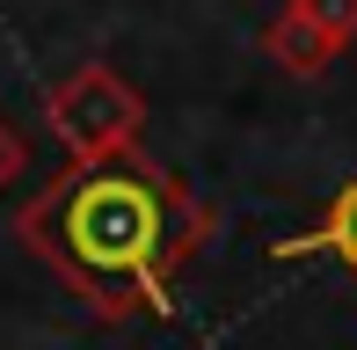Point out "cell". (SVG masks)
Listing matches in <instances>:
<instances>
[{
  "label": "cell",
  "mask_w": 357,
  "mask_h": 350,
  "mask_svg": "<svg viewBox=\"0 0 357 350\" xmlns=\"http://www.w3.org/2000/svg\"><path fill=\"white\" fill-rule=\"evenodd\" d=\"M44 117H52V132L66 139L73 161H109V153H132V146H139L146 102H139V88L124 81V73H109V66H73L66 81H52Z\"/></svg>",
  "instance_id": "2"
},
{
  "label": "cell",
  "mask_w": 357,
  "mask_h": 350,
  "mask_svg": "<svg viewBox=\"0 0 357 350\" xmlns=\"http://www.w3.org/2000/svg\"><path fill=\"white\" fill-rule=\"evenodd\" d=\"M263 52H270V59H278V66H284V73H299V81H314V73H328V59H335V44H328V37H321V29H314V22H299V15H291V8H284V15H278V22H270V29H263Z\"/></svg>",
  "instance_id": "4"
},
{
  "label": "cell",
  "mask_w": 357,
  "mask_h": 350,
  "mask_svg": "<svg viewBox=\"0 0 357 350\" xmlns=\"http://www.w3.org/2000/svg\"><path fill=\"white\" fill-rule=\"evenodd\" d=\"M22 161H29V153H22V132H15V124L0 117V190H8L15 175H22Z\"/></svg>",
  "instance_id": "6"
},
{
  "label": "cell",
  "mask_w": 357,
  "mask_h": 350,
  "mask_svg": "<svg viewBox=\"0 0 357 350\" xmlns=\"http://www.w3.org/2000/svg\"><path fill=\"white\" fill-rule=\"evenodd\" d=\"M278 256H335L343 270H357V175L328 197V212H321L314 234H299V241H278Z\"/></svg>",
  "instance_id": "3"
},
{
  "label": "cell",
  "mask_w": 357,
  "mask_h": 350,
  "mask_svg": "<svg viewBox=\"0 0 357 350\" xmlns=\"http://www.w3.org/2000/svg\"><path fill=\"white\" fill-rule=\"evenodd\" d=\"M15 234L102 321H132L168 307L183 263L212 234V212L183 190V175L132 146L109 161H73L59 183H44L22 204Z\"/></svg>",
  "instance_id": "1"
},
{
  "label": "cell",
  "mask_w": 357,
  "mask_h": 350,
  "mask_svg": "<svg viewBox=\"0 0 357 350\" xmlns=\"http://www.w3.org/2000/svg\"><path fill=\"white\" fill-rule=\"evenodd\" d=\"M291 15H299V22H314L321 37L335 44V52H343V44L357 37V0H284Z\"/></svg>",
  "instance_id": "5"
}]
</instances>
